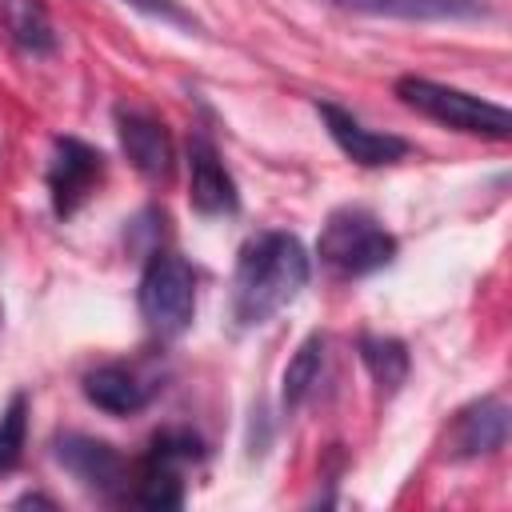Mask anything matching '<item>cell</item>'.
I'll return each mask as SVG.
<instances>
[{"instance_id": "cell-8", "label": "cell", "mask_w": 512, "mask_h": 512, "mask_svg": "<svg viewBox=\"0 0 512 512\" xmlns=\"http://www.w3.org/2000/svg\"><path fill=\"white\" fill-rule=\"evenodd\" d=\"M316 116L324 120V128L336 140V148L352 164H360V168H384V164H396V160H404L412 152V144L404 136H396V132H372L348 108H340L332 100H316Z\"/></svg>"}, {"instance_id": "cell-17", "label": "cell", "mask_w": 512, "mask_h": 512, "mask_svg": "<svg viewBox=\"0 0 512 512\" xmlns=\"http://www.w3.org/2000/svg\"><path fill=\"white\" fill-rule=\"evenodd\" d=\"M24 444H28V396L12 392L8 408L0 412V476L20 468Z\"/></svg>"}, {"instance_id": "cell-3", "label": "cell", "mask_w": 512, "mask_h": 512, "mask_svg": "<svg viewBox=\"0 0 512 512\" xmlns=\"http://www.w3.org/2000/svg\"><path fill=\"white\" fill-rule=\"evenodd\" d=\"M396 96L404 108L444 124V128H456V132H468V136H484V140H508L512 136V116L504 104H492V100H480L464 88H452V84H436L428 76H400L396 80Z\"/></svg>"}, {"instance_id": "cell-2", "label": "cell", "mask_w": 512, "mask_h": 512, "mask_svg": "<svg viewBox=\"0 0 512 512\" xmlns=\"http://www.w3.org/2000/svg\"><path fill=\"white\" fill-rule=\"evenodd\" d=\"M396 236L368 208H336L316 240V256L344 280L372 276L396 260Z\"/></svg>"}, {"instance_id": "cell-12", "label": "cell", "mask_w": 512, "mask_h": 512, "mask_svg": "<svg viewBox=\"0 0 512 512\" xmlns=\"http://www.w3.org/2000/svg\"><path fill=\"white\" fill-rule=\"evenodd\" d=\"M344 12H364V16H388V20H420V24H440V20H484L492 8L484 0H328Z\"/></svg>"}, {"instance_id": "cell-5", "label": "cell", "mask_w": 512, "mask_h": 512, "mask_svg": "<svg viewBox=\"0 0 512 512\" xmlns=\"http://www.w3.org/2000/svg\"><path fill=\"white\" fill-rule=\"evenodd\" d=\"M104 176V156L100 148L76 140V136H56L52 140V160H48V196H52V212L60 220L76 216V208L96 192Z\"/></svg>"}, {"instance_id": "cell-19", "label": "cell", "mask_w": 512, "mask_h": 512, "mask_svg": "<svg viewBox=\"0 0 512 512\" xmlns=\"http://www.w3.org/2000/svg\"><path fill=\"white\" fill-rule=\"evenodd\" d=\"M16 508H56V500L52 496H40V492H24L16 500Z\"/></svg>"}, {"instance_id": "cell-11", "label": "cell", "mask_w": 512, "mask_h": 512, "mask_svg": "<svg viewBox=\"0 0 512 512\" xmlns=\"http://www.w3.org/2000/svg\"><path fill=\"white\" fill-rule=\"evenodd\" d=\"M80 388H84V400L96 404V408L108 412V416H136V412H144V408L152 404V396L160 392L156 380L140 376V372L128 368V364H100V368L84 372V384H80Z\"/></svg>"}, {"instance_id": "cell-16", "label": "cell", "mask_w": 512, "mask_h": 512, "mask_svg": "<svg viewBox=\"0 0 512 512\" xmlns=\"http://www.w3.org/2000/svg\"><path fill=\"white\" fill-rule=\"evenodd\" d=\"M320 368H324V336L312 332V336L300 340V348L284 364V380H280V404H284V412H296L308 400V392L320 380Z\"/></svg>"}, {"instance_id": "cell-10", "label": "cell", "mask_w": 512, "mask_h": 512, "mask_svg": "<svg viewBox=\"0 0 512 512\" xmlns=\"http://www.w3.org/2000/svg\"><path fill=\"white\" fill-rule=\"evenodd\" d=\"M116 136H120V148H124V156L132 160V168L144 176V180H168L172 176V168H176V152H172V136H168V128L156 120V116H148V112H140V108H124V104H116Z\"/></svg>"}, {"instance_id": "cell-9", "label": "cell", "mask_w": 512, "mask_h": 512, "mask_svg": "<svg viewBox=\"0 0 512 512\" xmlns=\"http://www.w3.org/2000/svg\"><path fill=\"white\" fill-rule=\"evenodd\" d=\"M508 428H512V408L504 404V396H480L472 404H464L452 416L448 428V456L452 460H480L492 456L508 444Z\"/></svg>"}, {"instance_id": "cell-18", "label": "cell", "mask_w": 512, "mask_h": 512, "mask_svg": "<svg viewBox=\"0 0 512 512\" xmlns=\"http://www.w3.org/2000/svg\"><path fill=\"white\" fill-rule=\"evenodd\" d=\"M124 4H132L136 12H144V16H152V20L176 24V28H184V32H200V20H196L192 12H184L176 0H124Z\"/></svg>"}, {"instance_id": "cell-6", "label": "cell", "mask_w": 512, "mask_h": 512, "mask_svg": "<svg viewBox=\"0 0 512 512\" xmlns=\"http://www.w3.org/2000/svg\"><path fill=\"white\" fill-rule=\"evenodd\" d=\"M52 456H56V464H60L68 476H76V480H80L88 492H96V496L116 500V496L124 492V484H128V464H124V456H120L108 440H96V436H88V432H56Z\"/></svg>"}, {"instance_id": "cell-15", "label": "cell", "mask_w": 512, "mask_h": 512, "mask_svg": "<svg viewBox=\"0 0 512 512\" xmlns=\"http://www.w3.org/2000/svg\"><path fill=\"white\" fill-rule=\"evenodd\" d=\"M180 468H184V464H176V460H164V456L144 452V460H140V480H136V488H132V500H136L140 508H152V512L180 508V504H184Z\"/></svg>"}, {"instance_id": "cell-7", "label": "cell", "mask_w": 512, "mask_h": 512, "mask_svg": "<svg viewBox=\"0 0 512 512\" xmlns=\"http://www.w3.org/2000/svg\"><path fill=\"white\" fill-rule=\"evenodd\" d=\"M188 204L200 216H232L240 212V192L232 172L220 160V148L212 144L208 132L188 136Z\"/></svg>"}, {"instance_id": "cell-4", "label": "cell", "mask_w": 512, "mask_h": 512, "mask_svg": "<svg viewBox=\"0 0 512 512\" xmlns=\"http://www.w3.org/2000/svg\"><path fill=\"white\" fill-rule=\"evenodd\" d=\"M136 308L148 324L152 336L160 340H176L188 332L192 316H196V272L184 256L176 252H152L140 284H136Z\"/></svg>"}, {"instance_id": "cell-1", "label": "cell", "mask_w": 512, "mask_h": 512, "mask_svg": "<svg viewBox=\"0 0 512 512\" xmlns=\"http://www.w3.org/2000/svg\"><path fill=\"white\" fill-rule=\"evenodd\" d=\"M312 264L292 232L268 228L244 240L232 272V320L236 328H260L280 308H288L308 284Z\"/></svg>"}, {"instance_id": "cell-13", "label": "cell", "mask_w": 512, "mask_h": 512, "mask_svg": "<svg viewBox=\"0 0 512 512\" xmlns=\"http://www.w3.org/2000/svg\"><path fill=\"white\" fill-rule=\"evenodd\" d=\"M0 28L24 56H52L60 48L52 16L40 0H0Z\"/></svg>"}, {"instance_id": "cell-14", "label": "cell", "mask_w": 512, "mask_h": 512, "mask_svg": "<svg viewBox=\"0 0 512 512\" xmlns=\"http://www.w3.org/2000/svg\"><path fill=\"white\" fill-rule=\"evenodd\" d=\"M356 348H360V360H364V368H368L372 384L380 388V396H396V392H400V384L408 380V364H412V360H408L404 340L364 332V336L356 340Z\"/></svg>"}]
</instances>
